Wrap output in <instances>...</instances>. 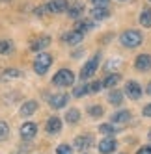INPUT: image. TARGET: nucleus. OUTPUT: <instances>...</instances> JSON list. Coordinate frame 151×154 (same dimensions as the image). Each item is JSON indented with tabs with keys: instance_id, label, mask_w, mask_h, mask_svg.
Here are the masks:
<instances>
[{
	"instance_id": "nucleus-3",
	"label": "nucleus",
	"mask_w": 151,
	"mask_h": 154,
	"mask_svg": "<svg viewBox=\"0 0 151 154\" xmlns=\"http://www.w3.org/2000/svg\"><path fill=\"white\" fill-rule=\"evenodd\" d=\"M73 82H75V74H73L69 69H60L54 76H52V84L58 85V87L73 85Z\"/></svg>"
},
{
	"instance_id": "nucleus-5",
	"label": "nucleus",
	"mask_w": 151,
	"mask_h": 154,
	"mask_svg": "<svg viewBox=\"0 0 151 154\" xmlns=\"http://www.w3.org/2000/svg\"><path fill=\"white\" fill-rule=\"evenodd\" d=\"M45 8L50 13H63V11H69L71 6L67 4V0H49Z\"/></svg>"
},
{
	"instance_id": "nucleus-31",
	"label": "nucleus",
	"mask_w": 151,
	"mask_h": 154,
	"mask_svg": "<svg viewBox=\"0 0 151 154\" xmlns=\"http://www.w3.org/2000/svg\"><path fill=\"white\" fill-rule=\"evenodd\" d=\"M56 154H73V149L69 145H66V143H62V145H58V149H56Z\"/></svg>"
},
{
	"instance_id": "nucleus-26",
	"label": "nucleus",
	"mask_w": 151,
	"mask_h": 154,
	"mask_svg": "<svg viewBox=\"0 0 151 154\" xmlns=\"http://www.w3.org/2000/svg\"><path fill=\"white\" fill-rule=\"evenodd\" d=\"M99 132H101V134H106V136H112V134H116V126L112 125V123H106V125H101L99 126Z\"/></svg>"
},
{
	"instance_id": "nucleus-14",
	"label": "nucleus",
	"mask_w": 151,
	"mask_h": 154,
	"mask_svg": "<svg viewBox=\"0 0 151 154\" xmlns=\"http://www.w3.org/2000/svg\"><path fill=\"white\" fill-rule=\"evenodd\" d=\"M131 121V112H127V109H121V112H116L112 115V125H125Z\"/></svg>"
},
{
	"instance_id": "nucleus-28",
	"label": "nucleus",
	"mask_w": 151,
	"mask_h": 154,
	"mask_svg": "<svg viewBox=\"0 0 151 154\" xmlns=\"http://www.w3.org/2000/svg\"><path fill=\"white\" fill-rule=\"evenodd\" d=\"M88 113L97 119V117H103L104 109H103V106H90V108H88Z\"/></svg>"
},
{
	"instance_id": "nucleus-11",
	"label": "nucleus",
	"mask_w": 151,
	"mask_h": 154,
	"mask_svg": "<svg viewBox=\"0 0 151 154\" xmlns=\"http://www.w3.org/2000/svg\"><path fill=\"white\" fill-rule=\"evenodd\" d=\"M116 147H117V141H116L114 137H104V139L99 143V152H101V154H110V152L116 150Z\"/></svg>"
},
{
	"instance_id": "nucleus-19",
	"label": "nucleus",
	"mask_w": 151,
	"mask_h": 154,
	"mask_svg": "<svg viewBox=\"0 0 151 154\" xmlns=\"http://www.w3.org/2000/svg\"><path fill=\"white\" fill-rule=\"evenodd\" d=\"M138 20H140V24H142L144 28H151V9L149 8L142 9V13H140Z\"/></svg>"
},
{
	"instance_id": "nucleus-2",
	"label": "nucleus",
	"mask_w": 151,
	"mask_h": 154,
	"mask_svg": "<svg viewBox=\"0 0 151 154\" xmlns=\"http://www.w3.org/2000/svg\"><path fill=\"white\" fill-rule=\"evenodd\" d=\"M50 65H52V56H50V54L39 52L37 56H36V60H34V71H36L37 74H45V72L49 71Z\"/></svg>"
},
{
	"instance_id": "nucleus-6",
	"label": "nucleus",
	"mask_w": 151,
	"mask_h": 154,
	"mask_svg": "<svg viewBox=\"0 0 151 154\" xmlns=\"http://www.w3.org/2000/svg\"><path fill=\"white\" fill-rule=\"evenodd\" d=\"M134 67L140 72L151 71V54H138L136 60H134Z\"/></svg>"
},
{
	"instance_id": "nucleus-1",
	"label": "nucleus",
	"mask_w": 151,
	"mask_h": 154,
	"mask_svg": "<svg viewBox=\"0 0 151 154\" xmlns=\"http://www.w3.org/2000/svg\"><path fill=\"white\" fill-rule=\"evenodd\" d=\"M142 41H144V37L138 30H125L120 35V43L127 48H136V47L142 45Z\"/></svg>"
},
{
	"instance_id": "nucleus-22",
	"label": "nucleus",
	"mask_w": 151,
	"mask_h": 154,
	"mask_svg": "<svg viewBox=\"0 0 151 154\" xmlns=\"http://www.w3.org/2000/svg\"><path fill=\"white\" fill-rule=\"evenodd\" d=\"M92 28H93V20L84 19V20H79V23H77V28H75V30H79V32H82V34H86V32H90Z\"/></svg>"
},
{
	"instance_id": "nucleus-27",
	"label": "nucleus",
	"mask_w": 151,
	"mask_h": 154,
	"mask_svg": "<svg viewBox=\"0 0 151 154\" xmlns=\"http://www.w3.org/2000/svg\"><path fill=\"white\" fill-rule=\"evenodd\" d=\"M0 52H2V54L13 52V43L8 41V39H0Z\"/></svg>"
},
{
	"instance_id": "nucleus-35",
	"label": "nucleus",
	"mask_w": 151,
	"mask_h": 154,
	"mask_svg": "<svg viewBox=\"0 0 151 154\" xmlns=\"http://www.w3.org/2000/svg\"><path fill=\"white\" fill-rule=\"evenodd\" d=\"M146 91H147V95H151V82L147 84V89H146Z\"/></svg>"
},
{
	"instance_id": "nucleus-34",
	"label": "nucleus",
	"mask_w": 151,
	"mask_h": 154,
	"mask_svg": "<svg viewBox=\"0 0 151 154\" xmlns=\"http://www.w3.org/2000/svg\"><path fill=\"white\" fill-rule=\"evenodd\" d=\"M142 113H144L146 117H151V104H147V106L142 109Z\"/></svg>"
},
{
	"instance_id": "nucleus-13",
	"label": "nucleus",
	"mask_w": 151,
	"mask_h": 154,
	"mask_svg": "<svg viewBox=\"0 0 151 154\" xmlns=\"http://www.w3.org/2000/svg\"><path fill=\"white\" fill-rule=\"evenodd\" d=\"M77 149H80V150H86V149H90L92 145H93V137L90 136V134H84V136H79L77 139H75V143H73Z\"/></svg>"
},
{
	"instance_id": "nucleus-4",
	"label": "nucleus",
	"mask_w": 151,
	"mask_h": 154,
	"mask_svg": "<svg viewBox=\"0 0 151 154\" xmlns=\"http://www.w3.org/2000/svg\"><path fill=\"white\" fill-rule=\"evenodd\" d=\"M99 61H101V56H99V54H95L90 61H86V65H84L82 71H80V80L92 78V76L95 74V71H97V67H99Z\"/></svg>"
},
{
	"instance_id": "nucleus-18",
	"label": "nucleus",
	"mask_w": 151,
	"mask_h": 154,
	"mask_svg": "<svg viewBox=\"0 0 151 154\" xmlns=\"http://www.w3.org/2000/svg\"><path fill=\"white\" fill-rule=\"evenodd\" d=\"M120 80H121V76L117 74V72H110V74L103 80V87H110V89H112L114 85H117V82H120Z\"/></svg>"
},
{
	"instance_id": "nucleus-24",
	"label": "nucleus",
	"mask_w": 151,
	"mask_h": 154,
	"mask_svg": "<svg viewBox=\"0 0 151 154\" xmlns=\"http://www.w3.org/2000/svg\"><path fill=\"white\" fill-rule=\"evenodd\" d=\"M21 74H23V72H21L19 69H6L0 78H2V80H11V78H19Z\"/></svg>"
},
{
	"instance_id": "nucleus-7",
	"label": "nucleus",
	"mask_w": 151,
	"mask_h": 154,
	"mask_svg": "<svg viewBox=\"0 0 151 154\" xmlns=\"http://www.w3.org/2000/svg\"><path fill=\"white\" fill-rule=\"evenodd\" d=\"M125 93L129 98H133V100H138L140 97H142V85L134 80H129L127 85H125Z\"/></svg>"
},
{
	"instance_id": "nucleus-36",
	"label": "nucleus",
	"mask_w": 151,
	"mask_h": 154,
	"mask_svg": "<svg viewBox=\"0 0 151 154\" xmlns=\"http://www.w3.org/2000/svg\"><path fill=\"white\" fill-rule=\"evenodd\" d=\"M149 139H151V130H149Z\"/></svg>"
},
{
	"instance_id": "nucleus-15",
	"label": "nucleus",
	"mask_w": 151,
	"mask_h": 154,
	"mask_svg": "<svg viewBox=\"0 0 151 154\" xmlns=\"http://www.w3.org/2000/svg\"><path fill=\"white\" fill-rule=\"evenodd\" d=\"M60 130H62V121H60L56 115H52V117L47 121V132H49V134H58Z\"/></svg>"
},
{
	"instance_id": "nucleus-23",
	"label": "nucleus",
	"mask_w": 151,
	"mask_h": 154,
	"mask_svg": "<svg viewBox=\"0 0 151 154\" xmlns=\"http://www.w3.org/2000/svg\"><path fill=\"white\" fill-rule=\"evenodd\" d=\"M80 119V112H79V109L77 108H71V109H67V113H66V121H67V123H77V121Z\"/></svg>"
},
{
	"instance_id": "nucleus-32",
	"label": "nucleus",
	"mask_w": 151,
	"mask_h": 154,
	"mask_svg": "<svg viewBox=\"0 0 151 154\" xmlns=\"http://www.w3.org/2000/svg\"><path fill=\"white\" fill-rule=\"evenodd\" d=\"M93 8H108V0H92Z\"/></svg>"
},
{
	"instance_id": "nucleus-12",
	"label": "nucleus",
	"mask_w": 151,
	"mask_h": 154,
	"mask_svg": "<svg viewBox=\"0 0 151 154\" xmlns=\"http://www.w3.org/2000/svg\"><path fill=\"white\" fill-rule=\"evenodd\" d=\"M37 134V125L36 123H24L21 126V137L23 139H32Z\"/></svg>"
},
{
	"instance_id": "nucleus-30",
	"label": "nucleus",
	"mask_w": 151,
	"mask_h": 154,
	"mask_svg": "<svg viewBox=\"0 0 151 154\" xmlns=\"http://www.w3.org/2000/svg\"><path fill=\"white\" fill-rule=\"evenodd\" d=\"M88 87H90V93H99L101 89H103V82H92V84H88Z\"/></svg>"
},
{
	"instance_id": "nucleus-29",
	"label": "nucleus",
	"mask_w": 151,
	"mask_h": 154,
	"mask_svg": "<svg viewBox=\"0 0 151 154\" xmlns=\"http://www.w3.org/2000/svg\"><path fill=\"white\" fill-rule=\"evenodd\" d=\"M8 136H9V126L6 121H0V141L8 139Z\"/></svg>"
},
{
	"instance_id": "nucleus-17",
	"label": "nucleus",
	"mask_w": 151,
	"mask_h": 154,
	"mask_svg": "<svg viewBox=\"0 0 151 154\" xmlns=\"http://www.w3.org/2000/svg\"><path fill=\"white\" fill-rule=\"evenodd\" d=\"M92 17L95 20H103V19L110 17V11H108V8H93L92 9Z\"/></svg>"
},
{
	"instance_id": "nucleus-9",
	"label": "nucleus",
	"mask_w": 151,
	"mask_h": 154,
	"mask_svg": "<svg viewBox=\"0 0 151 154\" xmlns=\"http://www.w3.org/2000/svg\"><path fill=\"white\" fill-rule=\"evenodd\" d=\"M49 45H50V37H49V35H39V37H36L34 41L30 43V48L39 54L43 48H47Z\"/></svg>"
},
{
	"instance_id": "nucleus-16",
	"label": "nucleus",
	"mask_w": 151,
	"mask_h": 154,
	"mask_svg": "<svg viewBox=\"0 0 151 154\" xmlns=\"http://www.w3.org/2000/svg\"><path fill=\"white\" fill-rule=\"evenodd\" d=\"M37 109V102L36 100H26L23 106H21V115L23 117H30Z\"/></svg>"
},
{
	"instance_id": "nucleus-25",
	"label": "nucleus",
	"mask_w": 151,
	"mask_h": 154,
	"mask_svg": "<svg viewBox=\"0 0 151 154\" xmlns=\"http://www.w3.org/2000/svg\"><path fill=\"white\" fill-rule=\"evenodd\" d=\"M90 93V87H88V84H80V85H77L73 89V95L75 97H84V95H88Z\"/></svg>"
},
{
	"instance_id": "nucleus-10",
	"label": "nucleus",
	"mask_w": 151,
	"mask_h": 154,
	"mask_svg": "<svg viewBox=\"0 0 151 154\" xmlns=\"http://www.w3.org/2000/svg\"><path fill=\"white\" fill-rule=\"evenodd\" d=\"M67 100H69V97L66 93H58V95H52L49 98V104H50V108L60 109V108H63V106L67 104Z\"/></svg>"
},
{
	"instance_id": "nucleus-8",
	"label": "nucleus",
	"mask_w": 151,
	"mask_h": 154,
	"mask_svg": "<svg viewBox=\"0 0 151 154\" xmlns=\"http://www.w3.org/2000/svg\"><path fill=\"white\" fill-rule=\"evenodd\" d=\"M82 39H84V34H82V32H79V30H69L67 34L62 35V41L67 43V45H79Z\"/></svg>"
},
{
	"instance_id": "nucleus-20",
	"label": "nucleus",
	"mask_w": 151,
	"mask_h": 154,
	"mask_svg": "<svg viewBox=\"0 0 151 154\" xmlns=\"http://www.w3.org/2000/svg\"><path fill=\"white\" fill-rule=\"evenodd\" d=\"M82 13H84V4H73L69 8V11H67V15L73 17V19H80Z\"/></svg>"
},
{
	"instance_id": "nucleus-33",
	"label": "nucleus",
	"mask_w": 151,
	"mask_h": 154,
	"mask_svg": "<svg viewBox=\"0 0 151 154\" xmlns=\"http://www.w3.org/2000/svg\"><path fill=\"white\" fill-rule=\"evenodd\" d=\"M136 154H151V145H146V147H142V149H138Z\"/></svg>"
},
{
	"instance_id": "nucleus-21",
	"label": "nucleus",
	"mask_w": 151,
	"mask_h": 154,
	"mask_svg": "<svg viewBox=\"0 0 151 154\" xmlns=\"http://www.w3.org/2000/svg\"><path fill=\"white\" fill-rule=\"evenodd\" d=\"M108 102L114 104V106H120V104L123 102V93L117 91V89H112L110 95H108Z\"/></svg>"
}]
</instances>
